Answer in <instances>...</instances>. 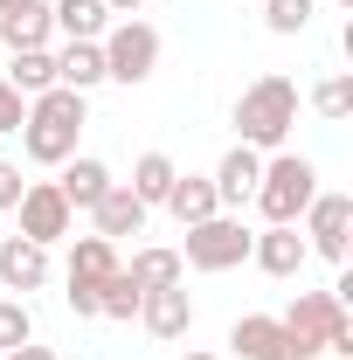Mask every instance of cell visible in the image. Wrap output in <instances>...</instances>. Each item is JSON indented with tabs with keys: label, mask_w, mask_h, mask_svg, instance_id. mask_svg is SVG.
I'll return each instance as SVG.
<instances>
[{
	"label": "cell",
	"mask_w": 353,
	"mask_h": 360,
	"mask_svg": "<svg viewBox=\"0 0 353 360\" xmlns=\"http://www.w3.org/2000/svg\"><path fill=\"white\" fill-rule=\"evenodd\" d=\"M49 35H56V21H49V0H14L7 14H0V49H49Z\"/></svg>",
	"instance_id": "2e32d148"
},
{
	"label": "cell",
	"mask_w": 353,
	"mask_h": 360,
	"mask_svg": "<svg viewBox=\"0 0 353 360\" xmlns=\"http://www.w3.org/2000/svg\"><path fill=\"white\" fill-rule=\"evenodd\" d=\"M312 194H319V167H312L305 153H270L250 201H257L264 222H298V215L312 208Z\"/></svg>",
	"instance_id": "277c9868"
},
{
	"label": "cell",
	"mask_w": 353,
	"mask_h": 360,
	"mask_svg": "<svg viewBox=\"0 0 353 360\" xmlns=\"http://www.w3.org/2000/svg\"><path fill=\"white\" fill-rule=\"evenodd\" d=\"M160 208H167L180 229H194V222H208V215H222L215 180H208V174H174V187H167V201H160Z\"/></svg>",
	"instance_id": "e0dca14e"
},
{
	"label": "cell",
	"mask_w": 353,
	"mask_h": 360,
	"mask_svg": "<svg viewBox=\"0 0 353 360\" xmlns=\"http://www.w3.org/2000/svg\"><path fill=\"white\" fill-rule=\"evenodd\" d=\"M21 118H28V97L0 77V132H21Z\"/></svg>",
	"instance_id": "83f0119b"
},
{
	"label": "cell",
	"mask_w": 353,
	"mask_h": 360,
	"mask_svg": "<svg viewBox=\"0 0 353 360\" xmlns=\"http://www.w3.org/2000/svg\"><path fill=\"white\" fill-rule=\"evenodd\" d=\"M90 215H97V236H104V243H118V236H146V215H153V208L139 201L125 180H111V187H104V201H97Z\"/></svg>",
	"instance_id": "5bb4252c"
},
{
	"label": "cell",
	"mask_w": 353,
	"mask_h": 360,
	"mask_svg": "<svg viewBox=\"0 0 353 360\" xmlns=\"http://www.w3.org/2000/svg\"><path fill=\"white\" fill-rule=\"evenodd\" d=\"M139 298H146V291H139L132 277L111 270V277L97 284V319H139Z\"/></svg>",
	"instance_id": "cb8c5ba5"
},
{
	"label": "cell",
	"mask_w": 353,
	"mask_h": 360,
	"mask_svg": "<svg viewBox=\"0 0 353 360\" xmlns=\"http://www.w3.org/2000/svg\"><path fill=\"white\" fill-rule=\"evenodd\" d=\"M305 21H312V0H270V7H264L270 35H305Z\"/></svg>",
	"instance_id": "4316f807"
},
{
	"label": "cell",
	"mask_w": 353,
	"mask_h": 360,
	"mask_svg": "<svg viewBox=\"0 0 353 360\" xmlns=\"http://www.w3.org/2000/svg\"><path fill=\"white\" fill-rule=\"evenodd\" d=\"M229 347H236L243 360H291L284 319H270V312H243L236 326H229Z\"/></svg>",
	"instance_id": "4fadbf2b"
},
{
	"label": "cell",
	"mask_w": 353,
	"mask_h": 360,
	"mask_svg": "<svg viewBox=\"0 0 353 360\" xmlns=\"http://www.w3.org/2000/svg\"><path fill=\"white\" fill-rule=\"evenodd\" d=\"M118 270V243H104V236H77L70 243V312L77 319H97V284Z\"/></svg>",
	"instance_id": "52a82bcc"
},
{
	"label": "cell",
	"mask_w": 353,
	"mask_h": 360,
	"mask_svg": "<svg viewBox=\"0 0 353 360\" xmlns=\"http://www.w3.org/2000/svg\"><path fill=\"white\" fill-rule=\"evenodd\" d=\"M0 284H7L14 298L42 291V284H49V250L28 243V236H7V243H0Z\"/></svg>",
	"instance_id": "7c38bea8"
},
{
	"label": "cell",
	"mask_w": 353,
	"mask_h": 360,
	"mask_svg": "<svg viewBox=\"0 0 353 360\" xmlns=\"http://www.w3.org/2000/svg\"><path fill=\"white\" fill-rule=\"evenodd\" d=\"M49 21H56L63 42H104L111 7H104V0H49Z\"/></svg>",
	"instance_id": "ac0fdd59"
},
{
	"label": "cell",
	"mask_w": 353,
	"mask_h": 360,
	"mask_svg": "<svg viewBox=\"0 0 353 360\" xmlns=\"http://www.w3.org/2000/svg\"><path fill=\"white\" fill-rule=\"evenodd\" d=\"M257 174H264V153L229 146V153H222V167L208 174V180H215V201H222V208H243V201L257 194Z\"/></svg>",
	"instance_id": "9a60e30c"
},
{
	"label": "cell",
	"mask_w": 353,
	"mask_h": 360,
	"mask_svg": "<svg viewBox=\"0 0 353 360\" xmlns=\"http://www.w3.org/2000/svg\"><path fill=\"white\" fill-rule=\"evenodd\" d=\"M174 160H167V153H139V167H132V180H125V187H132L139 201H146V208H160V201H167V187H174Z\"/></svg>",
	"instance_id": "603a6c76"
},
{
	"label": "cell",
	"mask_w": 353,
	"mask_h": 360,
	"mask_svg": "<svg viewBox=\"0 0 353 360\" xmlns=\"http://www.w3.org/2000/svg\"><path fill=\"white\" fill-rule=\"evenodd\" d=\"M250 236H257V229H243V215L222 208V215H208V222L187 229L180 264H187V270H208V277H215V270H236V264H250Z\"/></svg>",
	"instance_id": "8992f818"
},
{
	"label": "cell",
	"mask_w": 353,
	"mask_h": 360,
	"mask_svg": "<svg viewBox=\"0 0 353 360\" xmlns=\"http://www.w3.org/2000/svg\"><path fill=\"white\" fill-rule=\"evenodd\" d=\"M56 187H63V201H70V208H97V201H104V187H111V167H104V160H90V153H70Z\"/></svg>",
	"instance_id": "d6986e66"
},
{
	"label": "cell",
	"mask_w": 353,
	"mask_h": 360,
	"mask_svg": "<svg viewBox=\"0 0 353 360\" xmlns=\"http://www.w3.org/2000/svg\"><path fill=\"white\" fill-rule=\"evenodd\" d=\"M284 340L291 360H319V354H347L353 360V319L340 291H298L291 312H284Z\"/></svg>",
	"instance_id": "7a4b0ae2"
},
{
	"label": "cell",
	"mask_w": 353,
	"mask_h": 360,
	"mask_svg": "<svg viewBox=\"0 0 353 360\" xmlns=\"http://www.w3.org/2000/svg\"><path fill=\"white\" fill-rule=\"evenodd\" d=\"M326 360H347V354H326Z\"/></svg>",
	"instance_id": "836d02e7"
},
{
	"label": "cell",
	"mask_w": 353,
	"mask_h": 360,
	"mask_svg": "<svg viewBox=\"0 0 353 360\" xmlns=\"http://www.w3.org/2000/svg\"><path fill=\"white\" fill-rule=\"evenodd\" d=\"M347 236H353V194H312L305 250H319L326 264H347Z\"/></svg>",
	"instance_id": "9c48e42d"
},
{
	"label": "cell",
	"mask_w": 353,
	"mask_h": 360,
	"mask_svg": "<svg viewBox=\"0 0 353 360\" xmlns=\"http://www.w3.org/2000/svg\"><path fill=\"white\" fill-rule=\"evenodd\" d=\"M139 291H167V284H187V264L180 250H132V264H118Z\"/></svg>",
	"instance_id": "44dd1931"
},
{
	"label": "cell",
	"mask_w": 353,
	"mask_h": 360,
	"mask_svg": "<svg viewBox=\"0 0 353 360\" xmlns=\"http://www.w3.org/2000/svg\"><path fill=\"white\" fill-rule=\"evenodd\" d=\"M104 7H111V14H139L146 0H104Z\"/></svg>",
	"instance_id": "4dcf8cb0"
},
{
	"label": "cell",
	"mask_w": 353,
	"mask_h": 360,
	"mask_svg": "<svg viewBox=\"0 0 353 360\" xmlns=\"http://www.w3.org/2000/svg\"><path fill=\"white\" fill-rule=\"evenodd\" d=\"M312 111L340 125V118H347V111H353V77H326V84L312 90Z\"/></svg>",
	"instance_id": "484cf974"
},
{
	"label": "cell",
	"mask_w": 353,
	"mask_h": 360,
	"mask_svg": "<svg viewBox=\"0 0 353 360\" xmlns=\"http://www.w3.org/2000/svg\"><path fill=\"white\" fill-rule=\"evenodd\" d=\"M180 360H222V354H208V347H187V354H180Z\"/></svg>",
	"instance_id": "1f68e13d"
},
{
	"label": "cell",
	"mask_w": 353,
	"mask_h": 360,
	"mask_svg": "<svg viewBox=\"0 0 353 360\" xmlns=\"http://www.w3.org/2000/svg\"><path fill=\"white\" fill-rule=\"evenodd\" d=\"M21 187H28V180H21V167H14V160H0V215L21 201Z\"/></svg>",
	"instance_id": "f1b7e54d"
},
{
	"label": "cell",
	"mask_w": 353,
	"mask_h": 360,
	"mask_svg": "<svg viewBox=\"0 0 353 360\" xmlns=\"http://www.w3.org/2000/svg\"><path fill=\"white\" fill-rule=\"evenodd\" d=\"M298 125V84L291 77H257V84L236 97V146L250 153H284V139Z\"/></svg>",
	"instance_id": "6da1fadb"
},
{
	"label": "cell",
	"mask_w": 353,
	"mask_h": 360,
	"mask_svg": "<svg viewBox=\"0 0 353 360\" xmlns=\"http://www.w3.org/2000/svg\"><path fill=\"white\" fill-rule=\"evenodd\" d=\"M7 360H56V354H49V347H35V340H28V347H14V354H7Z\"/></svg>",
	"instance_id": "f546056e"
},
{
	"label": "cell",
	"mask_w": 353,
	"mask_h": 360,
	"mask_svg": "<svg viewBox=\"0 0 353 360\" xmlns=\"http://www.w3.org/2000/svg\"><path fill=\"white\" fill-rule=\"evenodd\" d=\"M305 236H298V222H264L257 236H250V264L264 270V277H298L305 270Z\"/></svg>",
	"instance_id": "30bf717a"
},
{
	"label": "cell",
	"mask_w": 353,
	"mask_h": 360,
	"mask_svg": "<svg viewBox=\"0 0 353 360\" xmlns=\"http://www.w3.org/2000/svg\"><path fill=\"white\" fill-rule=\"evenodd\" d=\"M28 340H35L28 298H0V354H14V347H28Z\"/></svg>",
	"instance_id": "d4e9b609"
},
{
	"label": "cell",
	"mask_w": 353,
	"mask_h": 360,
	"mask_svg": "<svg viewBox=\"0 0 353 360\" xmlns=\"http://www.w3.org/2000/svg\"><path fill=\"white\" fill-rule=\"evenodd\" d=\"M56 84L77 90V97L97 90V84H104V49H97V42H63V49H56Z\"/></svg>",
	"instance_id": "ffe728a7"
},
{
	"label": "cell",
	"mask_w": 353,
	"mask_h": 360,
	"mask_svg": "<svg viewBox=\"0 0 353 360\" xmlns=\"http://www.w3.org/2000/svg\"><path fill=\"white\" fill-rule=\"evenodd\" d=\"M0 243H7V229H0Z\"/></svg>",
	"instance_id": "e575fe53"
},
{
	"label": "cell",
	"mask_w": 353,
	"mask_h": 360,
	"mask_svg": "<svg viewBox=\"0 0 353 360\" xmlns=\"http://www.w3.org/2000/svg\"><path fill=\"white\" fill-rule=\"evenodd\" d=\"M7 7H14V0H0V14H7Z\"/></svg>",
	"instance_id": "d6a6232c"
},
{
	"label": "cell",
	"mask_w": 353,
	"mask_h": 360,
	"mask_svg": "<svg viewBox=\"0 0 353 360\" xmlns=\"http://www.w3.org/2000/svg\"><path fill=\"white\" fill-rule=\"evenodd\" d=\"M14 215H21V236H28V243H42V250H56V243L70 236V222H77V208L63 201V187H56V180H28V187H21V201H14Z\"/></svg>",
	"instance_id": "ba28073f"
},
{
	"label": "cell",
	"mask_w": 353,
	"mask_h": 360,
	"mask_svg": "<svg viewBox=\"0 0 353 360\" xmlns=\"http://www.w3.org/2000/svg\"><path fill=\"white\" fill-rule=\"evenodd\" d=\"M104 84H146L153 70H160V28L153 21H139V14H125V21H111L104 28Z\"/></svg>",
	"instance_id": "5b68a950"
},
{
	"label": "cell",
	"mask_w": 353,
	"mask_h": 360,
	"mask_svg": "<svg viewBox=\"0 0 353 360\" xmlns=\"http://www.w3.org/2000/svg\"><path fill=\"white\" fill-rule=\"evenodd\" d=\"M0 77L21 90V97H42V90H56V49H21Z\"/></svg>",
	"instance_id": "7402d4cb"
},
{
	"label": "cell",
	"mask_w": 353,
	"mask_h": 360,
	"mask_svg": "<svg viewBox=\"0 0 353 360\" xmlns=\"http://www.w3.org/2000/svg\"><path fill=\"white\" fill-rule=\"evenodd\" d=\"M139 319H146L153 340H187V333H194V298H187V284L146 291V298H139Z\"/></svg>",
	"instance_id": "8fae6325"
},
{
	"label": "cell",
	"mask_w": 353,
	"mask_h": 360,
	"mask_svg": "<svg viewBox=\"0 0 353 360\" xmlns=\"http://www.w3.org/2000/svg\"><path fill=\"white\" fill-rule=\"evenodd\" d=\"M77 139H84V97L77 90H42V97H28V118H21V153L35 160V167H63L70 153H77Z\"/></svg>",
	"instance_id": "3957f363"
}]
</instances>
